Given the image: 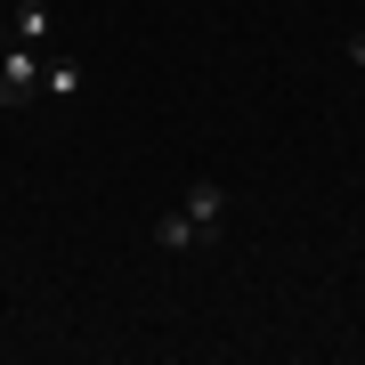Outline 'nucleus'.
<instances>
[{"label":"nucleus","mask_w":365,"mask_h":365,"mask_svg":"<svg viewBox=\"0 0 365 365\" xmlns=\"http://www.w3.org/2000/svg\"><path fill=\"white\" fill-rule=\"evenodd\" d=\"M41 66H49V57L33 49V41H9V49H0V106H33L41 98Z\"/></svg>","instance_id":"1"},{"label":"nucleus","mask_w":365,"mask_h":365,"mask_svg":"<svg viewBox=\"0 0 365 365\" xmlns=\"http://www.w3.org/2000/svg\"><path fill=\"white\" fill-rule=\"evenodd\" d=\"M187 220H195V235H211L227 220V187L220 179H195V187H187Z\"/></svg>","instance_id":"2"},{"label":"nucleus","mask_w":365,"mask_h":365,"mask_svg":"<svg viewBox=\"0 0 365 365\" xmlns=\"http://www.w3.org/2000/svg\"><path fill=\"white\" fill-rule=\"evenodd\" d=\"M49 25H57L49 0H16V9H9V41H33V49H41V41H49Z\"/></svg>","instance_id":"3"},{"label":"nucleus","mask_w":365,"mask_h":365,"mask_svg":"<svg viewBox=\"0 0 365 365\" xmlns=\"http://www.w3.org/2000/svg\"><path fill=\"white\" fill-rule=\"evenodd\" d=\"M155 244H163V252H187V244H203V235H195L187 211H163V220H155Z\"/></svg>","instance_id":"4"},{"label":"nucleus","mask_w":365,"mask_h":365,"mask_svg":"<svg viewBox=\"0 0 365 365\" xmlns=\"http://www.w3.org/2000/svg\"><path fill=\"white\" fill-rule=\"evenodd\" d=\"M41 90L49 98H81V66L73 57H49V66H41Z\"/></svg>","instance_id":"5"},{"label":"nucleus","mask_w":365,"mask_h":365,"mask_svg":"<svg viewBox=\"0 0 365 365\" xmlns=\"http://www.w3.org/2000/svg\"><path fill=\"white\" fill-rule=\"evenodd\" d=\"M349 66H357V73H365V33H349Z\"/></svg>","instance_id":"6"}]
</instances>
